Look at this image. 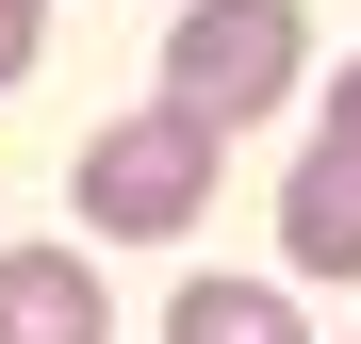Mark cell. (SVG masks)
Instances as JSON below:
<instances>
[{"label":"cell","mask_w":361,"mask_h":344,"mask_svg":"<svg viewBox=\"0 0 361 344\" xmlns=\"http://www.w3.org/2000/svg\"><path fill=\"white\" fill-rule=\"evenodd\" d=\"M0 344H115L82 246H0Z\"/></svg>","instance_id":"277c9868"},{"label":"cell","mask_w":361,"mask_h":344,"mask_svg":"<svg viewBox=\"0 0 361 344\" xmlns=\"http://www.w3.org/2000/svg\"><path fill=\"white\" fill-rule=\"evenodd\" d=\"M164 344H295V295H279V279H180Z\"/></svg>","instance_id":"5b68a950"},{"label":"cell","mask_w":361,"mask_h":344,"mask_svg":"<svg viewBox=\"0 0 361 344\" xmlns=\"http://www.w3.org/2000/svg\"><path fill=\"white\" fill-rule=\"evenodd\" d=\"M295 66H312V17H295V0H180V33H164V98L214 115V132L279 115Z\"/></svg>","instance_id":"7a4b0ae2"},{"label":"cell","mask_w":361,"mask_h":344,"mask_svg":"<svg viewBox=\"0 0 361 344\" xmlns=\"http://www.w3.org/2000/svg\"><path fill=\"white\" fill-rule=\"evenodd\" d=\"M33 49H49V0H0V82H33Z\"/></svg>","instance_id":"8992f818"},{"label":"cell","mask_w":361,"mask_h":344,"mask_svg":"<svg viewBox=\"0 0 361 344\" xmlns=\"http://www.w3.org/2000/svg\"><path fill=\"white\" fill-rule=\"evenodd\" d=\"M214 115H180V98H148V115H115V132L66 164V197H82V229H115V246H164V229H197L214 213Z\"/></svg>","instance_id":"6da1fadb"},{"label":"cell","mask_w":361,"mask_h":344,"mask_svg":"<svg viewBox=\"0 0 361 344\" xmlns=\"http://www.w3.org/2000/svg\"><path fill=\"white\" fill-rule=\"evenodd\" d=\"M279 246H295V279H361V66H345L329 132L295 148V181H279Z\"/></svg>","instance_id":"3957f363"}]
</instances>
